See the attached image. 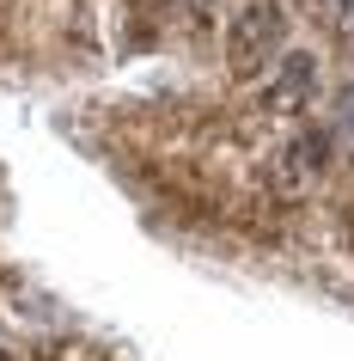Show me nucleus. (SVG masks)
Segmentation results:
<instances>
[{
	"label": "nucleus",
	"instance_id": "1",
	"mask_svg": "<svg viewBox=\"0 0 354 361\" xmlns=\"http://www.w3.org/2000/svg\"><path fill=\"white\" fill-rule=\"evenodd\" d=\"M275 37H281V13L269 6V0L232 19V56H244V61H257V49H269Z\"/></svg>",
	"mask_w": 354,
	"mask_h": 361
},
{
	"label": "nucleus",
	"instance_id": "2",
	"mask_svg": "<svg viewBox=\"0 0 354 361\" xmlns=\"http://www.w3.org/2000/svg\"><path fill=\"white\" fill-rule=\"evenodd\" d=\"M342 116H348V123H354V86H348V98H342Z\"/></svg>",
	"mask_w": 354,
	"mask_h": 361
}]
</instances>
